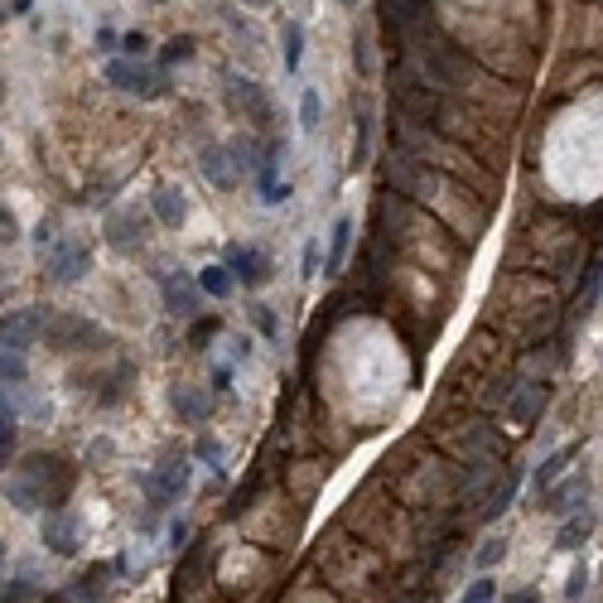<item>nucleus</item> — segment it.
<instances>
[{"label": "nucleus", "mask_w": 603, "mask_h": 603, "mask_svg": "<svg viewBox=\"0 0 603 603\" xmlns=\"http://www.w3.org/2000/svg\"><path fill=\"white\" fill-rule=\"evenodd\" d=\"M73 464L58 459V454H29L20 459V473L5 483V497L20 507V512H39V507H63L73 493Z\"/></svg>", "instance_id": "nucleus-1"}, {"label": "nucleus", "mask_w": 603, "mask_h": 603, "mask_svg": "<svg viewBox=\"0 0 603 603\" xmlns=\"http://www.w3.org/2000/svg\"><path fill=\"white\" fill-rule=\"evenodd\" d=\"M193 488V454H184V449H174L165 464H155L145 478H140V493H145V531L160 521V512L165 507H174L179 497Z\"/></svg>", "instance_id": "nucleus-2"}, {"label": "nucleus", "mask_w": 603, "mask_h": 603, "mask_svg": "<svg viewBox=\"0 0 603 603\" xmlns=\"http://www.w3.org/2000/svg\"><path fill=\"white\" fill-rule=\"evenodd\" d=\"M222 102L232 116L242 121H256V131H271L275 126V102L266 97V87L247 78V73H222Z\"/></svg>", "instance_id": "nucleus-3"}, {"label": "nucleus", "mask_w": 603, "mask_h": 603, "mask_svg": "<svg viewBox=\"0 0 603 603\" xmlns=\"http://www.w3.org/2000/svg\"><path fill=\"white\" fill-rule=\"evenodd\" d=\"M107 83L116 87V92L140 97V102H160V97L174 92V83H169L165 68H150V63H140V58H111V63H107Z\"/></svg>", "instance_id": "nucleus-4"}, {"label": "nucleus", "mask_w": 603, "mask_h": 603, "mask_svg": "<svg viewBox=\"0 0 603 603\" xmlns=\"http://www.w3.org/2000/svg\"><path fill=\"white\" fill-rule=\"evenodd\" d=\"M280 169H285V140L271 136L261 150H256V169H251V174H256V193H261L266 208H280V203L295 193L285 179H280Z\"/></svg>", "instance_id": "nucleus-5"}, {"label": "nucleus", "mask_w": 603, "mask_h": 603, "mask_svg": "<svg viewBox=\"0 0 603 603\" xmlns=\"http://www.w3.org/2000/svg\"><path fill=\"white\" fill-rule=\"evenodd\" d=\"M222 261L232 266L237 285H247V290H261V285H271V280H275V261H271V251H266V247L227 242V247H222Z\"/></svg>", "instance_id": "nucleus-6"}, {"label": "nucleus", "mask_w": 603, "mask_h": 603, "mask_svg": "<svg viewBox=\"0 0 603 603\" xmlns=\"http://www.w3.org/2000/svg\"><path fill=\"white\" fill-rule=\"evenodd\" d=\"M39 536H44V546L63 555V560H73L78 550H83V517L73 512V507H49L44 512V526H39Z\"/></svg>", "instance_id": "nucleus-7"}, {"label": "nucleus", "mask_w": 603, "mask_h": 603, "mask_svg": "<svg viewBox=\"0 0 603 603\" xmlns=\"http://www.w3.org/2000/svg\"><path fill=\"white\" fill-rule=\"evenodd\" d=\"M49 280L54 285H78L87 271H92V247L78 242V237H58L54 247H49Z\"/></svg>", "instance_id": "nucleus-8"}, {"label": "nucleus", "mask_w": 603, "mask_h": 603, "mask_svg": "<svg viewBox=\"0 0 603 603\" xmlns=\"http://www.w3.org/2000/svg\"><path fill=\"white\" fill-rule=\"evenodd\" d=\"M155 280H160L165 309L174 314V319H193V314H198V304L208 300V295L198 290V275H189V271H174V266H165V271H155Z\"/></svg>", "instance_id": "nucleus-9"}, {"label": "nucleus", "mask_w": 603, "mask_h": 603, "mask_svg": "<svg viewBox=\"0 0 603 603\" xmlns=\"http://www.w3.org/2000/svg\"><path fill=\"white\" fill-rule=\"evenodd\" d=\"M49 329V309L44 304H29V309H15L10 319H0V348H15V353H29Z\"/></svg>", "instance_id": "nucleus-10"}, {"label": "nucleus", "mask_w": 603, "mask_h": 603, "mask_svg": "<svg viewBox=\"0 0 603 603\" xmlns=\"http://www.w3.org/2000/svg\"><path fill=\"white\" fill-rule=\"evenodd\" d=\"M44 338L54 343L58 353H63V348H68V353H87V348L102 343V329H97L92 319H83V314H54L49 329H44Z\"/></svg>", "instance_id": "nucleus-11"}, {"label": "nucleus", "mask_w": 603, "mask_h": 603, "mask_svg": "<svg viewBox=\"0 0 603 603\" xmlns=\"http://www.w3.org/2000/svg\"><path fill=\"white\" fill-rule=\"evenodd\" d=\"M550 382H517V391H512V401H507V420L517 425V430H531L541 415H546L550 406Z\"/></svg>", "instance_id": "nucleus-12"}, {"label": "nucleus", "mask_w": 603, "mask_h": 603, "mask_svg": "<svg viewBox=\"0 0 603 603\" xmlns=\"http://www.w3.org/2000/svg\"><path fill=\"white\" fill-rule=\"evenodd\" d=\"M584 502H589V473L575 468L570 478H560V483H550L546 497H541V507L555 512V517H570V512H584Z\"/></svg>", "instance_id": "nucleus-13"}, {"label": "nucleus", "mask_w": 603, "mask_h": 603, "mask_svg": "<svg viewBox=\"0 0 603 603\" xmlns=\"http://www.w3.org/2000/svg\"><path fill=\"white\" fill-rule=\"evenodd\" d=\"M198 169H203V179H208L218 193H232L237 184H242V169H237V160H232V145H203Z\"/></svg>", "instance_id": "nucleus-14"}, {"label": "nucleus", "mask_w": 603, "mask_h": 603, "mask_svg": "<svg viewBox=\"0 0 603 603\" xmlns=\"http://www.w3.org/2000/svg\"><path fill=\"white\" fill-rule=\"evenodd\" d=\"M102 232H107V247L111 251H126V256H131V251L145 247V213H136V208H121V213H111V218H107V227H102Z\"/></svg>", "instance_id": "nucleus-15"}, {"label": "nucleus", "mask_w": 603, "mask_h": 603, "mask_svg": "<svg viewBox=\"0 0 603 603\" xmlns=\"http://www.w3.org/2000/svg\"><path fill=\"white\" fill-rule=\"evenodd\" d=\"M579 454H584V444H565V449H550L546 459H541V464H536V473H531V493L536 497H546V488L550 483H560V478H565V473H570V464H575Z\"/></svg>", "instance_id": "nucleus-16"}, {"label": "nucleus", "mask_w": 603, "mask_h": 603, "mask_svg": "<svg viewBox=\"0 0 603 603\" xmlns=\"http://www.w3.org/2000/svg\"><path fill=\"white\" fill-rule=\"evenodd\" d=\"M150 218L160 222V227H169V232H179L184 218H189V198H184V189L160 184V189L150 193Z\"/></svg>", "instance_id": "nucleus-17"}, {"label": "nucleus", "mask_w": 603, "mask_h": 603, "mask_svg": "<svg viewBox=\"0 0 603 603\" xmlns=\"http://www.w3.org/2000/svg\"><path fill=\"white\" fill-rule=\"evenodd\" d=\"M169 406L179 415V425H203L213 415V396H203L198 386L179 382V386H169Z\"/></svg>", "instance_id": "nucleus-18"}, {"label": "nucleus", "mask_w": 603, "mask_h": 603, "mask_svg": "<svg viewBox=\"0 0 603 603\" xmlns=\"http://www.w3.org/2000/svg\"><path fill=\"white\" fill-rule=\"evenodd\" d=\"M15 444H20V406L10 396V382H0V468L10 464Z\"/></svg>", "instance_id": "nucleus-19"}, {"label": "nucleus", "mask_w": 603, "mask_h": 603, "mask_svg": "<svg viewBox=\"0 0 603 603\" xmlns=\"http://www.w3.org/2000/svg\"><path fill=\"white\" fill-rule=\"evenodd\" d=\"M348 251H353V218H348V213H338V218H333L329 247H324V275H343Z\"/></svg>", "instance_id": "nucleus-20"}, {"label": "nucleus", "mask_w": 603, "mask_h": 603, "mask_svg": "<svg viewBox=\"0 0 603 603\" xmlns=\"http://www.w3.org/2000/svg\"><path fill=\"white\" fill-rule=\"evenodd\" d=\"M594 512H570L560 517V531H555V550H584V541L594 536Z\"/></svg>", "instance_id": "nucleus-21"}, {"label": "nucleus", "mask_w": 603, "mask_h": 603, "mask_svg": "<svg viewBox=\"0 0 603 603\" xmlns=\"http://www.w3.org/2000/svg\"><path fill=\"white\" fill-rule=\"evenodd\" d=\"M198 290H203L208 300H227V295L237 290V275H232V266L218 256V261H208V266L198 271Z\"/></svg>", "instance_id": "nucleus-22"}, {"label": "nucleus", "mask_w": 603, "mask_h": 603, "mask_svg": "<svg viewBox=\"0 0 603 603\" xmlns=\"http://www.w3.org/2000/svg\"><path fill=\"white\" fill-rule=\"evenodd\" d=\"M111 575H116V565H92V570L73 584V603H102L111 589Z\"/></svg>", "instance_id": "nucleus-23"}, {"label": "nucleus", "mask_w": 603, "mask_h": 603, "mask_svg": "<svg viewBox=\"0 0 603 603\" xmlns=\"http://www.w3.org/2000/svg\"><path fill=\"white\" fill-rule=\"evenodd\" d=\"M280 63L290 78H300V63H304V25L300 20H285L280 25Z\"/></svg>", "instance_id": "nucleus-24"}, {"label": "nucleus", "mask_w": 603, "mask_h": 603, "mask_svg": "<svg viewBox=\"0 0 603 603\" xmlns=\"http://www.w3.org/2000/svg\"><path fill=\"white\" fill-rule=\"evenodd\" d=\"M517 493H521V468H512L502 483H497V493L483 502V521H502L507 512H512V502H517Z\"/></svg>", "instance_id": "nucleus-25"}, {"label": "nucleus", "mask_w": 603, "mask_h": 603, "mask_svg": "<svg viewBox=\"0 0 603 603\" xmlns=\"http://www.w3.org/2000/svg\"><path fill=\"white\" fill-rule=\"evenodd\" d=\"M44 594V575L39 570H20L10 584H0V603H34Z\"/></svg>", "instance_id": "nucleus-26"}, {"label": "nucleus", "mask_w": 603, "mask_h": 603, "mask_svg": "<svg viewBox=\"0 0 603 603\" xmlns=\"http://www.w3.org/2000/svg\"><path fill=\"white\" fill-rule=\"evenodd\" d=\"M599 290H603V261H589V266H584V285H579V300H575V319H589V314H594Z\"/></svg>", "instance_id": "nucleus-27"}, {"label": "nucleus", "mask_w": 603, "mask_h": 603, "mask_svg": "<svg viewBox=\"0 0 603 603\" xmlns=\"http://www.w3.org/2000/svg\"><path fill=\"white\" fill-rule=\"evenodd\" d=\"M507 536H488V541H483V546L473 550V570H478V575H493L497 565H502V560H507Z\"/></svg>", "instance_id": "nucleus-28"}, {"label": "nucleus", "mask_w": 603, "mask_h": 603, "mask_svg": "<svg viewBox=\"0 0 603 603\" xmlns=\"http://www.w3.org/2000/svg\"><path fill=\"white\" fill-rule=\"evenodd\" d=\"M324 126V97L314 92V87H304V97H300V131H319Z\"/></svg>", "instance_id": "nucleus-29"}, {"label": "nucleus", "mask_w": 603, "mask_h": 603, "mask_svg": "<svg viewBox=\"0 0 603 603\" xmlns=\"http://www.w3.org/2000/svg\"><path fill=\"white\" fill-rule=\"evenodd\" d=\"M126 382H131V362H121V367H116V372H111L107 382V391H97V401H102V406H116V401H121V396H126Z\"/></svg>", "instance_id": "nucleus-30"}, {"label": "nucleus", "mask_w": 603, "mask_h": 603, "mask_svg": "<svg viewBox=\"0 0 603 603\" xmlns=\"http://www.w3.org/2000/svg\"><path fill=\"white\" fill-rule=\"evenodd\" d=\"M193 459L203 468H213V473H222V444L213 435H198V444H193Z\"/></svg>", "instance_id": "nucleus-31"}, {"label": "nucleus", "mask_w": 603, "mask_h": 603, "mask_svg": "<svg viewBox=\"0 0 603 603\" xmlns=\"http://www.w3.org/2000/svg\"><path fill=\"white\" fill-rule=\"evenodd\" d=\"M25 353H15V348H0V382H25Z\"/></svg>", "instance_id": "nucleus-32"}, {"label": "nucleus", "mask_w": 603, "mask_h": 603, "mask_svg": "<svg viewBox=\"0 0 603 603\" xmlns=\"http://www.w3.org/2000/svg\"><path fill=\"white\" fill-rule=\"evenodd\" d=\"M459 603H497V579L493 575H478L464 589V599H459Z\"/></svg>", "instance_id": "nucleus-33"}, {"label": "nucleus", "mask_w": 603, "mask_h": 603, "mask_svg": "<svg viewBox=\"0 0 603 603\" xmlns=\"http://www.w3.org/2000/svg\"><path fill=\"white\" fill-rule=\"evenodd\" d=\"M353 63H357L362 78H372V34H367V29H357L353 34Z\"/></svg>", "instance_id": "nucleus-34"}, {"label": "nucleus", "mask_w": 603, "mask_h": 603, "mask_svg": "<svg viewBox=\"0 0 603 603\" xmlns=\"http://www.w3.org/2000/svg\"><path fill=\"white\" fill-rule=\"evenodd\" d=\"M251 329L261 333V338H275V333H280V324H275V314H271V304H251Z\"/></svg>", "instance_id": "nucleus-35"}, {"label": "nucleus", "mask_w": 603, "mask_h": 603, "mask_svg": "<svg viewBox=\"0 0 603 603\" xmlns=\"http://www.w3.org/2000/svg\"><path fill=\"white\" fill-rule=\"evenodd\" d=\"M367 140H372V116H357V140H353V165H367Z\"/></svg>", "instance_id": "nucleus-36"}, {"label": "nucleus", "mask_w": 603, "mask_h": 603, "mask_svg": "<svg viewBox=\"0 0 603 603\" xmlns=\"http://www.w3.org/2000/svg\"><path fill=\"white\" fill-rule=\"evenodd\" d=\"M589 594V565H575L570 570V584H565V603H579Z\"/></svg>", "instance_id": "nucleus-37"}, {"label": "nucleus", "mask_w": 603, "mask_h": 603, "mask_svg": "<svg viewBox=\"0 0 603 603\" xmlns=\"http://www.w3.org/2000/svg\"><path fill=\"white\" fill-rule=\"evenodd\" d=\"M121 49L131 58H145L150 54V34H145V29H126V34H121Z\"/></svg>", "instance_id": "nucleus-38"}, {"label": "nucleus", "mask_w": 603, "mask_h": 603, "mask_svg": "<svg viewBox=\"0 0 603 603\" xmlns=\"http://www.w3.org/2000/svg\"><path fill=\"white\" fill-rule=\"evenodd\" d=\"M232 382H237V367H232V362H213V391H218V396H232Z\"/></svg>", "instance_id": "nucleus-39"}, {"label": "nucleus", "mask_w": 603, "mask_h": 603, "mask_svg": "<svg viewBox=\"0 0 603 603\" xmlns=\"http://www.w3.org/2000/svg\"><path fill=\"white\" fill-rule=\"evenodd\" d=\"M218 329H222V319H218V314H208V319H198V324L189 329V343L198 348V343H208V338H213Z\"/></svg>", "instance_id": "nucleus-40"}, {"label": "nucleus", "mask_w": 603, "mask_h": 603, "mask_svg": "<svg viewBox=\"0 0 603 603\" xmlns=\"http://www.w3.org/2000/svg\"><path fill=\"white\" fill-rule=\"evenodd\" d=\"M251 493H256V478H247V483L232 493V507H227V512H232V517H237V512H247V507H251Z\"/></svg>", "instance_id": "nucleus-41"}, {"label": "nucleus", "mask_w": 603, "mask_h": 603, "mask_svg": "<svg viewBox=\"0 0 603 603\" xmlns=\"http://www.w3.org/2000/svg\"><path fill=\"white\" fill-rule=\"evenodd\" d=\"M169 546H174V550H184V546H189V521H184V517H179V521H169Z\"/></svg>", "instance_id": "nucleus-42"}, {"label": "nucleus", "mask_w": 603, "mask_h": 603, "mask_svg": "<svg viewBox=\"0 0 603 603\" xmlns=\"http://www.w3.org/2000/svg\"><path fill=\"white\" fill-rule=\"evenodd\" d=\"M319 261H324V247L309 242V247H304V271L300 275H319Z\"/></svg>", "instance_id": "nucleus-43"}, {"label": "nucleus", "mask_w": 603, "mask_h": 603, "mask_svg": "<svg viewBox=\"0 0 603 603\" xmlns=\"http://www.w3.org/2000/svg\"><path fill=\"white\" fill-rule=\"evenodd\" d=\"M189 54H193V39H174V44L165 49L169 63H179V58H189Z\"/></svg>", "instance_id": "nucleus-44"}, {"label": "nucleus", "mask_w": 603, "mask_h": 603, "mask_svg": "<svg viewBox=\"0 0 603 603\" xmlns=\"http://www.w3.org/2000/svg\"><path fill=\"white\" fill-rule=\"evenodd\" d=\"M502 603H541V589H536V584H526V589H517V594H507Z\"/></svg>", "instance_id": "nucleus-45"}, {"label": "nucleus", "mask_w": 603, "mask_h": 603, "mask_svg": "<svg viewBox=\"0 0 603 603\" xmlns=\"http://www.w3.org/2000/svg\"><path fill=\"white\" fill-rule=\"evenodd\" d=\"M116 44H121V34H116V29H107V25L97 29V49H107V54H111Z\"/></svg>", "instance_id": "nucleus-46"}, {"label": "nucleus", "mask_w": 603, "mask_h": 603, "mask_svg": "<svg viewBox=\"0 0 603 603\" xmlns=\"http://www.w3.org/2000/svg\"><path fill=\"white\" fill-rule=\"evenodd\" d=\"M232 348H237V357H251V338L242 333V338H232Z\"/></svg>", "instance_id": "nucleus-47"}, {"label": "nucleus", "mask_w": 603, "mask_h": 603, "mask_svg": "<svg viewBox=\"0 0 603 603\" xmlns=\"http://www.w3.org/2000/svg\"><path fill=\"white\" fill-rule=\"evenodd\" d=\"M237 5H247V10H266V5H275V0H237Z\"/></svg>", "instance_id": "nucleus-48"}, {"label": "nucleus", "mask_w": 603, "mask_h": 603, "mask_svg": "<svg viewBox=\"0 0 603 603\" xmlns=\"http://www.w3.org/2000/svg\"><path fill=\"white\" fill-rule=\"evenodd\" d=\"M290 5L300 10V20H304V15H309V10H314V0H290Z\"/></svg>", "instance_id": "nucleus-49"}, {"label": "nucleus", "mask_w": 603, "mask_h": 603, "mask_svg": "<svg viewBox=\"0 0 603 603\" xmlns=\"http://www.w3.org/2000/svg\"><path fill=\"white\" fill-rule=\"evenodd\" d=\"M44 603H73V589H68V594H49Z\"/></svg>", "instance_id": "nucleus-50"}, {"label": "nucleus", "mask_w": 603, "mask_h": 603, "mask_svg": "<svg viewBox=\"0 0 603 603\" xmlns=\"http://www.w3.org/2000/svg\"><path fill=\"white\" fill-rule=\"evenodd\" d=\"M10 5H15L20 15H29V10H34V0H10Z\"/></svg>", "instance_id": "nucleus-51"}, {"label": "nucleus", "mask_w": 603, "mask_h": 603, "mask_svg": "<svg viewBox=\"0 0 603 603\" xmlns=\"http://www.w3.org/2000/svg\"><path fill=\"white\" fill-rule=\"evenodd\" d=\"M338 5H357V0H338Z\"/></svg>", "instance_id": "nucleus-52"}, {"label": "nucleus", "mask_w": 603, "mask_h": 603, "mask_svg": "<svg viewBox=\"0 0 603 603\" xmlns=\"http://www.w3.org/2000/svg\"><path fill=\"white\" fill-rule=\"evenodd\" d=\"M0 565H5V546H0Z\"/></svg>", "instance_id": "nucleus-53"}, {"label": "nucleus", "mask_w": 603, "mask_h": 603, "mask_svg": "<svg viewBox=\"0 0 603 603\" xmlns=\"http://www.w3.org/2000/svg\"><path fill=\"white\" fill-rule=\"evenodd\" d=\"M599 362H603V353H599Z\"/></svg>", "instance_id": "nucleus-54"}]
</instances>
